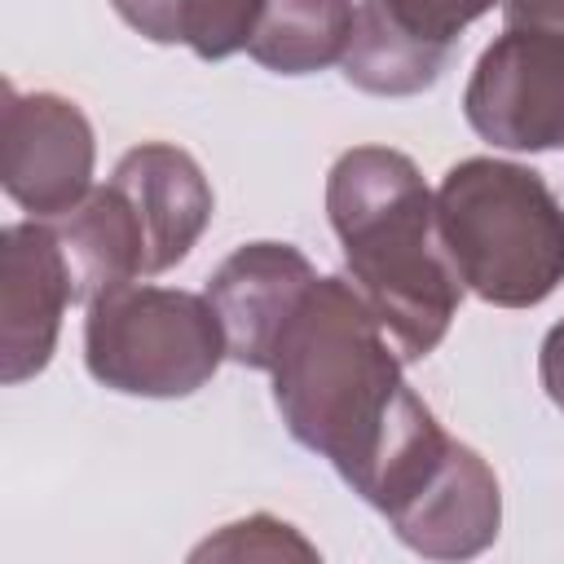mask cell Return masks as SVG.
Returning a JSON list of instances; mask_svg holds the SVG:
<instances>
[{
    "label": "cell",
    "instance_id": "obj_1",
    "mask_svg": "<svg viewBox=\"0 0 564 564\" xmlns=\"http://www.w3.org/2000/svg\"><path fill=\"white\" fill-rule=\"evenodd\" d=\"M401 352L344 278H317L273 348V405L383 520L436 471L449 432L410 392Z\"/></svg>",
    "mask_w": 564,
    "mask_h": 564
},
{
    "label": "cell",
    "instance_id": "obj_2",
    "mask_svg": "<svg viewBox=\"0 0 564 564\" xmlns=\"http://www.w3.org/2000/svg\"><path fill=\"white\" fill-rule=\"evenodd\" d=\"M326 216L361 300L405 361H423L463 300V278L436 225V194L392 145H352L326 176Z\"/></svg>",
    "mask_w": 564,
    "mask_h": 564
},
{
    "label": "cell",
    "instance_id": "obj_3",
    "mask_svg": "<svg viewBox=\"0 0 564 564\" xmlns=\"http://www.w3.org/2000/svg\"><path fill=\"white\" fill-rule=\"evenodd\" d=\"M436 225L463 286L494 308H533L564 282V207L533 167L454 163L436 185Z\"/></svg>",
    "mask_w": 564,
    "mask_h": 564
},
{
    "label": "cell",
    "instance_id": "obj_4",
    "mask_svg": "<svg viewBox=\"0 0 564 564\" xmlns=\"http://www.w3.org/2000/svg\"><path fill=\"white\" fill-rule=\"evenodd\" d=\"M229 357L225 326L207 295L123 282L88 304L84 366L123 397H189Z\"/></svg>",
    "mask_w": 564,
    "mask_h": 564
},
{
    "label": "cell",
    "instance_id": "obj_5",
    "mask_svg": "<svg viewBox=\"0 0 564 564\" xmlns=\"http://www.w3.org/2000/svg\"><path fill=\"white\" fill-rule=\"evenodd\" d=\"M463 115L476 137L502 150L564 145V35L507 26L476 62Z\"/></svg>",
    "mask_w": 564,
    "mask_h": 564
},
{
    "label": "cell",
    "instance_id": "obj_6",
    "mask_svg": "<svg viewBox=\"0 0 564 564\" xmlns=\"http://www.w3.org/2000/svg\"><path fill=\"white\" fill-rule=\"evenodd\" d=\"M93 123L57 93H18L4 84L0 106V181L35 220H57L93 189Z\"/></svg>",
    "mask_w": 564,
    "mask_h": 564
},
{
    "label": "cell",
    "instance_id": "obj_7",
    "mask_svg": "<svg viewBox=\"0 0 564 564\" xmlns=\"http://www.w3.org/2000/svg\"><path fill=\"white\" fill-rule=\"evenodd\" d=\"M75 304L57 229L18 220L0 234V379H35L57 348L62 313Z\"/></svg>",
    "mask_w": 564,
    "mask_h": 564
},
{
    "label": "cell",
    "instance_id": "obj_8",
    "mask_svg": "<svg viewBox=\"0 0 564 564\" xmlns=\"http://www.w3.org/2000/svg\"><path fill=\"white\" fill-rule=\"evenodd\" d=\"M313 282L317 273L308 256L291 242H242L225 256L207 282V300L225 326L229 361L269 370L273 348Z\"/></svg>",
    "mask_w": 564,
    "mask_h": 564
},
{
    "label": "cell",
    "instance_id": "obj_9",
    "mask_svg": "<svg viewBox=\"0 0 564 564\" xmlns=\"http://www.w3.org/2000/svg\"><path fill=\"white\" fill-rule=\"evenodd\" d=\"M110 185L123 194V203L137 220V234L145 247V278L181 264L216 212V194H212L203 167L194 163V154H185L181 145H167V141L132 145L115 163Z\"/></svg>",
    "mask_w": 564,
    "mask_h": 564
},
{
    "label": "cell",
    "instance_id": "obj_10",
    "mask_svg": "<svg viewBox=\"0 0 564 564\" xmlns=\"http://www.w3.org/2000/svg\"><path fill=\"white\" fill-rule=\"evenodd\" d=\"M392 533L427 560H471L494 546L502 489L494 467L463 441H449L436 471L388 516Z\"/></svg>",
    "mask_w": 564,
    "mask_h": 564
},
{
    "label": "cell",
    "instance_id": "obj_11",
    "mask_svg": "<svg viewBox=\"0 0 564 564\" xmlns=\"http://www.w3.org/2000/svg\"><path fill=\"white\" fill-rule=\"evenodd\" d=\"M53 229L70 269L75 304H93L97 295L145 278V247L137 220L110 181L93 185L84 203H75L66 216L53 220Z\"/></svg>",
    "mask_w": 564,
    "mask_h": 564
},
{
    "label": "cell",
    "instance_id": "obj_12",
    "mask_svg": "<svg viewBox=\"0 0 564 564\" xmlns=\"http://www.w3.org/2000/svg\"><path fill=\"white\" fill-rule=\"evenodd\" d=\"M449 62V44H436L410 31L388 0H361L352 18L348 48L339 57L344 79L375 97H414L441 79Z\"/></svg>",
    "mask_w": 564,
    "mask_h": 564
},
{
    "label": "cell",
    "instance_id": "obj_13",
    "mask_svg": "<svg viewBox=\"0 0 564 564\" xmlns=\"http://www.w3.org/2000/svg\"><path fill=\"white\" fill-rule=\"evenodd\" d=\"M352 18V0H264L247 53L273 75H313L344 57Z\"/></svg>",
    "mask_w": 564,
    "mask_h": 564
},
{
    "label": "cell",
    "instance_id": "obj_14",
    "mask_svg": "<svg viewBox=\"0 0 564 564\" xmlns=\"http://www.w3.org/2000/svg\"><path fill=\"white\" fill-rule=\"evenodd\" d=\"M110 4L150 44H185L203 62L242 53L264 13V0H110Z\"/></svg>",
    "mask_w": 564,
    "mask_h": 564
},
{
    "label": "cell",
    "instance_id": "obj_15",
    "mask_svg": "<svg viewBox=\"0 0 564 564\" xmlns=\"http://www.w3.org/2000/svg\"><path fill=\"white\" fill-rule=\"evenodd\" d=\"M194 560H317V546L304 542L300 529H291L286 520L256 511L194 546Z\"/></svg>",
    "mask_w": 564,
    "mask_h": 564
},
{
    "label": "cell",
    "instance_id": "obj_16",
    "mask_svg": "<svg viewBox=\"0 0 564 564\" xmlns=\"http://www.w3.org/2000/svg\"><path fill=\"white\" fill-rule=\"evenodd\" d=\"M494 4H502V0H388V9H392L410 31L427 35V40H436V44H449V48H454V40H458L476 18H485Z\"/></svg>",
    "mask_w": 564,
    "mask_h": 564
},
{
    "label": "cell",
    "instance_id": "obj_17",
    "mask_svg": "<svg viewBox=\"0 0 564 564\" xmlns=\"http://www.w3.org/2000/svg\"><path fill=\"white\" fill-rule=\"evenodd\" d=\"M502 18L507 26L564 35V0H502Z\"/></svg>",
    "mask_w": 564,
    "mask_h": 564
},
{
    "label": "cell",
    "instance_id": "obj_18",
    "mask_svg": "<svg viewBox=\"0 0 564 564\" xmlns=\"http://www.w3.org/2000/svg\"><path fill=\"white\" fill-rule=\"evenodd\" d=\"M538 375H542V388L546 397L564 410V322H555L542 339V352H538Z\"/></svg>",
    "mask_w": 564,
    "mask_h": 564
}]
</instances>
